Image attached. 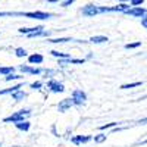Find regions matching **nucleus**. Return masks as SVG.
Segmentation results:
<instances>
[{
  "label": "nucleus",
  "mask_w": 147,
  "mask_h": 147,
  "mask_svg": "<svg viewBox=\"0 0 147 147\" xmlns=\"http://www.w3.org/2000/svg\"><path fill=\"white\" fill-rule=\"evenodd\" d=\"M72 106H74V103H72L71 99H63V100H60V102H59V105H57V110H59V112H66V110L71 109Z\"/></svg>",
  "instance_id": "obj_10"
},
{
  "label": "nucleus",
  "mask_w": 147,
  "mask_h": 147,
  "mask_svg": "<svg viewBox=\"0 0 147 147\" xmlns=\"http://www.w3.org/2000/svg\"><path fill=\"white\" fill-rule=\"evenodd\" d=\"M0 74L5 77L10 75V74H15V66H0Z\"/></svg>",
  "instance_id": "obj_17"
},
{
  "label": "nucleus",
  "mask_w": 147,
  "mask_h": 147,
  "mask_svg": "<svg viewBox=\"0 0 147 147\" xmlns=\"http://www.w3.org/2000/svg\"><path fill=\"white\" fill-rule=\"evenodd\" d=\"M0 147H2V146H0Z\"/></svg>",
  "instance_id": "obj_31"
},
{
  "label": "nucleus",
  "mask_w": 147,
  "mask_h": 147,
  "mask_svg": "<svg viewBox=\"0 0 147 147\" xmlns=\"http://www.w3.org/2000/svg\"><path fill=\"white\" fill-rule=\"evenodd\" d=\"M49 3H59V0H47Z\"/></svg>",
  "instance_id": "obj_30"
},
{
  "label": "nucleus",
  "mask_w": 147,
  "mask_h": 147,
  "mask_svg": "<svg viewBox=\"0 0 147 147\" xmlns=\"http://www.w3.org/2000/svg\"><path fill=\"white\" fill-rule=\"evenodd\" d=\"M71 100H72V103L75 105V106L84 105V103H85V100H87V94H85V93H84L82 90L77 88V90H74V91H72Z\"/></svg>",
  "instance_id": "obj_4"
},
{
  "label": "nucleus",
  "mask_w": 147,
  "mask_h": 147,
  "mask_svg": "<svg viewBox=\"0 0 147 147\" xmlns=\"http://www.w3.org/2000/svg\"><path fill=\"white\" fill-rule=\"evenodd\" d=\"M31 116V110L30 109H21L18 110V112L15 113H12L10 116H6L3 119V122H6V124H18V122H24V121H27L28 118Z\"/></svg>",
  "instance_id": "obj_3"
},
{
  "label": "nucleus",
  "mask_w": 147,
  "mask_h": 147,
  "mask_svg": "<svg viewBox=\"0 0 147 147\" xmlns=\"http://www.w3.org/2000/svg\"><path fill=\"white\" fill-rule=\"evenodd\" d=\"M137 124H140V125H146L147 124V118H143V119H140Z\"/></svg>",
  "instance_id": "obj_29"
},
{
  "label": "nucleus",
  "mask_w": 147,
  "mask_h": 147,
  "mask_svg": "<svg viewBox=\"0 0 147 147\" xmlns=\"http://www.w3.org/2000/svg\"><path fill=\"white\" fill-rule=\"evenodd\" d=\"M106 41H109V38L105 35H93L90 38V43H94V44H100V43H106Z\"/></svg>",
  "instance_id": "obj_15"
},
{
  "label": "nucleus",
  "mask_w": 147,
  "mask_h": 147,
  "mask_svg": "<svg viewBox=\"0 0 147 147\" xmlns=\"http://www.w3.org/2000/svg\"><path fill=\"white\" fill-rule=\"evenodd\" d=\"M118 125H119V122H110V124L102 125V127H100V131H105V129H107V128H115V127H118Z\"/></svg>",
  "instance_id": "obj_25"
},
{
  "label": "nucleus",
  "mask_w": 147,
  "mask_h": 147,
  "mask_svg": "<svg viewBox=\"0 0 147 147\" xmlns=\"http://www.w3.org/2000/svg\"><path fill=\"white\" fill-rule=\"evenodd\" d=\"M49 41H50V43H55V44H59V43H68V41H78V40H74V38H69V37H65V38H50Z\"/></svg>",
  "instance_id": "obj_19"
},
{
  "label": "nucleus",
  "mask_w": 147,
  "mask_h": 147,
  "mask_svg": "<svg viewBox=\"0 0 147 147\" xmlns=\"http://www.w3.org/2000/svg\"><path fill=\"white\" fill-rule=\"evenodd\" d=\"M106 137H107V136H106V134H97V136H94V141L100 144V143H103V141H106Z\"/></svg>",
  "instance_id": "obj_24"
},
{
  "label": "nucleus",
  "mask_w": 147,
  "mask_h": 147,
  "mask_svg": "<svg viewBox=\"0 0 147 147\" xmlns=\"http://www.w3.org/2000/svg\"><path fill=\"white\" fill-rule=\"evenodd\" d=\"M81 12H82V15H84V16L91 18V16H96V15H99V13H109V12H113V7L97 6V5L90 3V5H85V6L81 9Z\"/></svg>",
  "instance_id": "obj_2"
},
{
  "label": "nucleus",
  "mask_w": 147,
  "mask_h": 147,
  "mask_svg": "<svg viewBox=\"0 0 147 147\" xmlns=\"http://www.w3.org/2000/svg\"><path fill=\"white\" fill-rule=\"evenodd\" d=\"M19 71L22 74H30V75H40V74H43V69L41 68H32L30 65H21L19 66Z\"/></svg>",
  "instance_id": "obj_7"
},
{
  "label": "nucleus",
  "mask_w": 147,
  "mask_h": 147,
  "mask_svg": "<svg viewBox=\"0 0 147 147\" xmlns=\"http://www.w3.org/2000/svg\"><path fill=\"white\" fill-rule=\"evenodd\" d=\"M22 78V75H18V74H10V75H7V77H5V81H15V80H21Z\"/></svg>",
  "instance_id": "obj_22"
},
{
  "label": "nucleus",
  "mask_w": 147,
  "mask_h": 147,
  "mask_svg": "<svg viewBox=\"0 0 147 147\" xmlns=\"http://www.w3.org/2000/svg\"><path fill=\"white\" fill-rule=\"evenodd\" d=\"M43 60H44V57L40 53H32L28 56V62L31 65H40V63H43Z\"/></svg>",
  "instance_id": "obj_12"
},
{
  "label": "nucleus",
  "mask_w": 147,
  "mask_h": 147,
  "mask_svg": "<svg viewBox=\"0 0 147 147\" xmlns=\"http://www.w3.org/2000/svg\"><path fill=\"white\" fill-rule=\"evenodd\" d=\"M19 34H25V35H30V34H34V32H38V31H44V27L43 25H38V27H31V28H19L18 30Z\"/></svg>",
  "instance_id": "obj_11"
},
{
  "label": "nucleus",
  "mask_w": 147,
  "mask_h": 147,
  "mask_svg": "<svg viewBox=\"0 0 147 147\" xmlns=\"http://www.w3.org/2000/svg\"><path fill=\"white\" fill-rule=\"evenodd\" d=\"M85 62V59H74V57H68V59H62L59 60V65H82Z\"/></svg>",
  "instance_id": "obj_9"
},
{
  "label": "nucleus",
  "mask_w": 147,
  "mask_h": 147,
  "mask_svg": "<svg viewBox=\"0 0 147 147\" xmlns=\"http://www.w3.org/2000/svg\"><path fill=\"white\" fill-rule=\"evenodd\" d=\"M15 55L18 57H25L27 56V50H25V49H22V47H18V49H15Z\"/></svg>",
  "instance_id": "obj_21"
},
{
  "label": "nucleus",
  "mask_w": 147,
  "mask_h": 147,
  "mask_svg": "<svg viewBox=\"0 0 147 147\" xmlns=\"http://www.w3.org/2000/svg\"><path fill=\"white\" fill-rule=\"evenodd\" d=\"M47 90L52 91V93H63L65 91V87H63V84L59 82L57 80L50 78V80L47 81Z\"/></svg>",
  "instance_id": "obj_5"
},
{
  "label": "nucleus",
  "mask_w": 147,
  "mask_h": 147,
  "mask_svg": "<svg viewBox=\"0 0 147 147\" xmlns=\"http://www.w3.org/2000/svg\"><path fill=\"white\" fill-rule=\"evenodd\" d=\"M140 46H141V41H134V43L125 44V49H127V50H131V49H137V47H140Z\"/></svg>",
  "instance_id": "obj_23"
},
{
  "label": "nucleus",
  "mask_w": 147,
  "mask_h": 147,
  "mask_svg": "<svg viewBox=\"0 0 147 147\" xmlns=\"http://www.w3.org/2000/svg\"><path fill=\"white\" fill-rule=\"evenodd\" d=\"M55 57H59V60H62V59H68V57H71V55L69 53H63V52H57V50H52L50 52Z\"/></svg>",
  "instance_id": "obj_18"
},
{
  "label": "nucleus",
  "mask_w": 147,
  "mask_h": 147,
  "mask_svg": "<svg viewBox=\"0 0 147 147\" xmlns=\"http://www.w3.org/2000/svg\"><path fill=\"white\" fill-rule=\"evenodd\" d=\"M30 87H31L32 90H40V88L43 87V82H41V81H35V82H31V84H30Z\"/></svg>",
  "instance_id": "obj_26"
},
{
  "label": "nucleus",
  "mask_w": 147,
  "mask_h": 147,
  "mask_svg": "<svg viewBox=\"0 0 147 147\" xmlns=\"http://www.w3.org/2000/svg\"><path fill=\"white\" fill-rule=\"evenodd\" d=\"M91 136H74L72 138H71V141L75 144V146H80V144H85V143H88V141H91Z\"/></svg>",
  "instance_id": "obj_8"
},
{
  "label": "nucleus",
  "mask_w": 147,
  "mask_h": 147,
  "mask_svg": "<svg viewBox=\"0 0 147 147\" xmlns=\"http://www.w3.org/2000/svg\"><path fill=\"white\" fill-rule=\"evenodd\" d=\"M22 88V84H18V85H13L10 88H5V90H0V96H5V94H13L16 91H19Z\"/></svg>",
  "instance_id": "obj_13"
},
{
  "label": "nucleus",
  "mask_w": 147,
  "mask_h": 147,
  "mask_svg": "<svg viewBox=\"0 0 147 147\" xmlns=\"http://www.w3.org/2000/svg\"><path fill=\"white\" fill-rule=\"evenodd\" d=\"M12 96V99H13L15 102H22L24 99H27V93L25 91H22V90H19V91H16V93H13V94H10Z\"/></svg>",
  "instance_id": "obj_14"
},
{
  "label": "nucleus",
  "mask_w": 147,
  "mask_h": 147,
  "mask_svg": "<svg viewBox=\"0 0 147 147\" xmlns=\"http://www.w3.org/2000/svg\"><path fill=\"white\" fill-rule=\"evenodd\" d=\"M15 127L19 129V131H24V132H27L30 128H31V124L28 121H24V122H18V124H15Z\"/></svg>",
  "instance_id": "obj_16"
},
{
  "label": "nucleus",
  "mask_w": 147,
  "mask_h": 147,
  "mask_svg": "<svg viewBox=\"0 0 147 147\" xmlns=\"http://www.w3.org/2000/svg\"><path fill=\"white\" fill-rule=\"evenodd\" d=\"M143 82L141 81H137V82H131V84H124V85H121V88L122 90H128V88H134V87H140Z\"/></svg>",
  "instance_id": "obj_20"
},
{
  "label": "nucleus",
  "mask_w": 147,
  "mask_h": 147,
  "mask_svg": "<svg viewBox=\"0 0 147 147\" xmlns=\"http://www.w3.org/2000/svg\"><path fill=\"white\" fill-rule=\"evenodd\" d=\"M124 13H127V15H129V16H137V18H146L147 16V10L144 9V7H129L127 12H124Z\"/></svg>",
  "instance_id": "obj_6"
},
{
  "label": "nucleus",
  "mask_w": 147,
  "mask_h": 147,
  "mask_svg": "<svg viewBox=\"0 0 147 147\" xmlns=\"http://www.w3.org/2000/svg\"><path fill=\"white\" fill-rule=\"evenodd\" d=\"M141 25H143V27H144V28H146V30H147V16H146V18H143V19H141Z\"/></svg>",
  "instance_id": "obj_28"
},
{
  "label": "nucleus",
  "mask_w": 147,
  "mask_h": 147,
  "mask_svg": "<svg viewBox=\"0 0 147 147\" xmlns=\"http://www.w3.org/2000/svg\"><path fill=\"white\" fill-rule=\"evenodd\" d=\"M2 16H25L31 19H50L53 18V13L49 12H41V10H35V12H0V18Z\"/></svg>",
  "instance_id": "obj_1"
},
{
  "label": "nucleus",
  "mask_w": 147,
  "mask_h": 147,
  "mask_svg": "<svg viewBox=\"0 0 147 147\" xmlns=\"http://www.w3.org/2000/svg\"><path fill=\"white\" fill-rule=\"evenodd\" d=\"M72 3H74V0H65V2L60 3V6H62V7H68V6H71Z\"/></svg>",
  "instance_id": "obj_27"
}]
</instances>
